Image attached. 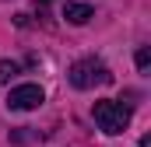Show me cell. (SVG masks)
Here are the masks:
<instances>
[{
  "instance_id": "3957f363",
  "label": "cell",
  "mask_w": 151,
  "mask_h": 147,
  "mask_svg": "<svg viewBox=\"0 0 151 147\" xmlns=\"http://www.w3.org/2000/svg\"><path fill=\"white\" fill-rule=\"evenodd\" d=\"M42 88L39 84H18L14 91H7V109L14 112H28V109H39L42 105Z\"/></svg>"
},
{
  "instance_id": "8992f818",
  "label": "cell",
  "mask_w": 151,
  "mask_h": 147,
  "mask_svg": "<svg viewBox=\"0 0 151 147\" xmlns=\"http://www.w3.org/2000/svg\"><path fill=\"white\" fill-rule=\"evenodd\" d=\"M148 67H151V53L141 46V49H137V70H141V74H148Z\"/></svg>"
},
{
  "instance_id": "277c9868",
  "label": "cell",
  "mask_w": 151,
  "mask_h": 147,
  "mask_svg": "<svg viewBox=\"0 0 151 147\" xmlns=\"http://www.w3.org/2000/svg\"><path fill=\"white\" fill-rule=\"evenodd\" d=\"M63 18H67L70 25H88V21L95 18V11H91L88 4H63Z\"/></svg>"
},
{
  "instance_id": "7a4b0ae2",
  "label": "cell",
  "mask_w": 151,
  "mask_h": 147,
  "mask_svg": "<svg viewBox=\"0 0 151 147\" xmlns=\"http://www.w3.org/2000/svg\"><path fill=\"white\" fill-rule=\"evenodd\" d=\"M67 81L74 84L77 91H88L95 84H113V74H109L106 63H99V60H77L74 67L67 70Z\"/></svg>"
},
{
  "instance_id": "6da1fadb",
  "label": "cell",
  "mask_w": 151,
  "mask_h": 147,
  "mask_svg": "<svg viewBox=\"0 0 151 147\" xmlns=\"http://www.w3.org/2000/svg\"><path fill=\"white\" fill-rule=\"evenodd\" d=\"M91 116H95V123H99V130L102 133H123L127 126H130V109L123 105V102H113V98H99L95 105H91Z\"/></svg>"
},
{
  "instance_id": "5b68a950",
  "label": "cell",
  "mask_w": 151,
  "mask_h": 147,
  "mask_svg": "<svg viewBox=\"0 0 151 147\" xmlns=\"http://www.w3.org/2000/svg\"><path fill=\"white\" fill-rule=\"evenodd\" d=\"M21 67L14 63V60H0V84H11V77H18Z\"/></svg>"
}]
</instances>
